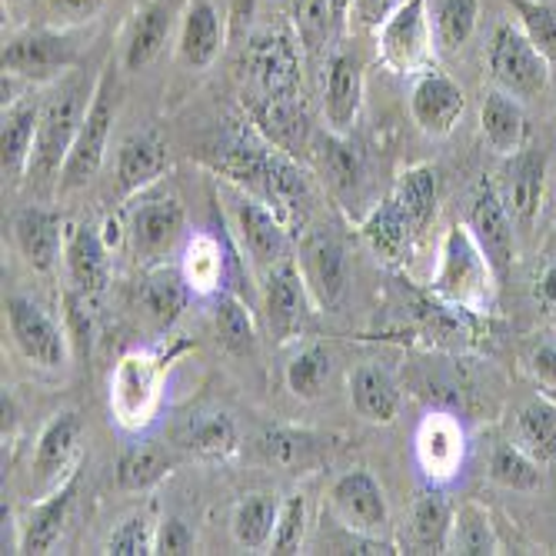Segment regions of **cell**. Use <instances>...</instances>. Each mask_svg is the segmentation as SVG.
I'll use <instances>...</instances> for the list:
<instances>
[{"label": "cell", "mask_w": 556, "mask_h": 556, "mask_svg": "<svg viewBox=\"0 0 556 556\" xmlns=\"http://www.w3.org/2000/svg\"><path fill=\"white\" fill-rule=\"evenodd\" d=\"M493 283L500 280L470 227H450L440 247V267L430 280V293L457 311L480 314L493 303Z\"/></svg>", "instance_id": "obj_1"}, {"label": "cell", "mask_w": 556, "mask_h": 556, "mask_svg": "<svg viewBox=\"0 0 556 556\" xmlns=\"http://www.w3.org/2000/svg\"><path fill=\"white\" fill-rule=\"evenodd\" d=\"M87 117V97L80 84H67L58 93H50L40 104V127L30 157V177L37 184L61 180V170L67 164V154L77 140V130Z\"/></svg>", "instance_id": "obj_2"}, {"label": "cell", "mask_w": 556, "mask_h": 556, "mask_svg": "<svg viewBox=\"0 0 556 556\" xmlns=\"http://www.w3.org/2000/svg\"><path fill=\"white\" fill-rule=\"evenodd\" d=\"M117 117V93H114V74L104 71L93 87L87 117L77 130V140L67 154V164L61 170V190H74L84 187L87 180L97 177V170L104 167L108 157V140H111V127Z\"/></svg>", "instance_id": "obj_3"}, {"label": "cell", "mask_w": 556, "mask_h": 556, "mask_svg": "<svg viewBox=\"0 0 556 556\" xmlns=\"http://www.w3.org/2000/svg\"><path fill=\"white\" fill-rule=\"evenodd\" d=\"M490 77L496 80L500 90H507L510 97H536L549 84V61L530 43V37L514 27L500 24L490 40Z\"/></svg>", "instance_id": "obj_4"}, {"label": "cell", "mask_w": 556, "mask_h": 556, "mask_svg": "<svg viewBox=\"0 0 556 556\" xmlns=\"http://www.w3.org/2000/svg\"><path fill=\"white\" fill-rule=\"evenodd\" d=\"M380 34V61L393 74H424L433 61V30L427 21V0H403L387 17Z\"/></svg>", "instance_id": "obj_5"}, {"label": "cell", "mask_w": 556, "mask_h": 556, "mask_svg": "<svg viewBox=\"0 0 556 556\" xmlns=\"http://www.w3.org/2000/svg\"><path fill=\"white\" fill-rule=\"evenodd\" d=\"M80 58V47L67 30H34L21 34L4 47V74L14 80L47 84L71 71Z\"/></svg>", "instance_id": "obj_6"}, {"label": "cell", "mask_w": 556, "mask_h": 556, "mask_svg": "<svg viewBox=\"0 0 556 556\" xmlns=\"http://www.w3.org/2000/svg\"><path fill=\"white\" fill-rule=\"evenodd\" d=\"M161 377L164 361L154 353H127L114 370L111 383V407L117 420L130 430L150 424L161 400Z\"/></svg>", "instance_id": "obj_7"}, {"label": "cell", "mask_w": 556, "mask_h": 556, "mask_svg": "<svg viewBox=\"0 0 556 556\" xmlns=\"http://www.w3.org/2000/svg\"><path fill=\"white\" fill-rule=\"evenodd\" d=\"M243 71L261 90V97L270 93H300V50L296 43L280 34H254L243 47Z\"/></svg>", "instance_id": "obj_8"}, {"label": "cell", "mask_w": 556, "mask_h": 556, "mask_svg": "<svg viewBox=\"0 0 556 556\" xmlns=\"http://www.w3.org/2000/svg\"><path fill=\"white\" fill-rule=\"evenodd\" d=\"M8 324H11V337H14L17 350L30 364H37L43 370H58L67 364V353H71L67 330H61L54 320H50L34 300L8 296Z\"/></svg>", "instance_id": "obj_9"}, {"label": "cell", "mask_w": 556, "mask_h": 556, "mask_svg": "<svg viewBox=\"0 0 556 556\" xmlns=\"http://www.w3.org/2000/svg\"><path fill=\"white\" fill-rule=\"evenodd\" d=\"M187 230V214L177 197H150L130 214V247L137 264H164V257L180 243Z\"/></svg>", "instance_id": "obj_10"}, {"label": "cell", "mask_w": 556, "mask_h": 556, "mask_svg": "<svg viewBox=\"0 0 556 556\" xmlns=\"http://www.w3.org/2000/svg\"><path fill=\"white\" fill-rule=\"evenodd\" d=\"M470 233L477 237L483 257L490 261L496 280L503 283L514 267V254H517V240H514V217L503 207V200L496 193L493 184H480L477 197L470 204V220H467Z\"/></svg>", "instance_id": "obj_11"}, {"label": "cell", "mask_w": 556, "mask_h": 556, "mask_svg": "<svg viewBox=\"0 0 556 556\" xmlns=\"http://www.w3.org/2000/svg\"><path fill=\"white\" fill-rule=\"evenodd\" d=\"M296 267L320 307L337 311L346 293V257H343L340 240L330 230H311L300 240Z\"/></svg>", "instance_id": "obj_12"}, {"label": "cell", "mask_w": 556, "mask_h": 556, "mask_svg": "<svg viewBox=\"0 0 556 556\" xmlns=\"http://www.w3.org/2000/svg\"><path fill=\"white\" fill-rule=\"evenodd\" d=\"M333 514L357 536H380L390 527V510L380 483L367 470L343 473L330 490Z\"/></svg>", "instance_id": "obj_13"}, {"label": "cell", "mask_w": 556, "mask_h": 556, "mask_svg": "<svg viewBox=\"0 0 556 556\" xmlns=\"http://www.w3.org/2000/svg\"><path fill=\"white\" fill-rule=\"evenodd\" d=\"M464 108H467V97H464L460 84L437 67L424 71L410 90L414 124L427 137H450L453 127H457L464 117Z\"/></svg>", "instance_id": "obj_14"}, {"label": "cell", "mask_w": 556, "mask_h": 556, "mask_svg": "<svg viewBox=\"0 0 556 556\" xmlns=\"http://www.w3.org/2000/svg\"><path fill=\"white\" fill-rule=\"evenodd\" d=\"M543 187H546V157L530 147L517 150L500 174L496 193L520 230H530L536 224L543 207Z\"/></svg>", "instance_id": "obj_15"}, {"label": "cell", "mask_w": 556, "mask_h": 556, "mask_svg": "<svg viewBox=\"0 0 556 556\" xmlns=\"http://www.w3.org/2000/svg\"><path fill=\"white\" fill-rule=\"evenodd\" d=\"M307 296L311 290L296 264L280 261L277 267H270L264 283V314L277 343L300 337L303 324H307Z\"/></svg>", "instance_id": "obj_16"}, {"label": "cell", "mask_w": 556, "mask_h": 556, "mask_svg": "<svg viewBox=\"0 0 556 556\" xmlns=\"http://www.w3.org/2000/svg\"><path fill=\"white\" fill-rule=\"evenodd\" d=\"M257 190L264 193V204L283 220V227H293L296 220L303 224L311 207V184L303 177V170L293 164L290 154L274 150L264 157V170L257 180Z\"/></svg>", "instance_id": "obj_17"}, {"label": "cell", "mask_w": 556, "mask_h": 556, "mask_svg": "<svg viewBox=\"0 0 556 556\" xmlns=\"http://www.w3.org/2000/svg\"><path fill=\"white\" fill-rule=\"evenodd\" d=\"M80 417L74 410H64L50 420L37 440V450H34V480L40 490H50V486H61L77 467V443H80Z\"/></svg>", "instance_id": "obj_18"}, {"label": "cell", "mask_w": 556, "mask_h": 556, "mask_svg": "<svg viewBox=\"0 0 556 556\" xmlns=\"http://www.w3.org/2000/svg\"><path fill=\"white\" fill-rule=\"evenodd\" d=\"M77 480H80V467L61 486L50 490L47 500L34 503V507L27 510V517L21 523V553L40 556V553L54 549V543L64 533L67 514H71V503H74V493H77Z\"/></svg>", "instance_id": "obj_19"}, {"label": "cell", "mask_w": 556, "mask_h": 556, "mask_svg": "<svg viewBox=\"0 0 556 556\" xmlns=\"http://www.w3.org/2000/svg\"><path fill=\"white\" fill-rule=\"evenodd\" d=\"M250 117H254L257 130L283 154H296L307 140V108H303L300 93H270L257 97L250 104Z\"/></svg>", "instance_id": "obj_20"}, {"label": "cell", "mask_w": 556, "mask_h": 556, "mask_svg": "<svg viewBox=\"0 0 556 556\" xmlns=\"http://www.w3.org/2000/svg\"><path fill=\"white\" fill-rule=\"evenodd\" d=\"M190 293L193 290H190L184 270H174L167 264H154L140 283V314L157 333H167L180 320V314L187 311Z\"/></svg>", "instance_id": "obj_21"}, {"label": "cell", "mask_w": 556, "mask_h": 556, "mask_svg": "<svg viewBox=\"0 0 556 556\" xmlns=\"http://www.w3.org/2000/svg\"><path fill=\"white\" fill-rule=\"evenodd\" d=\"M361 104H364V71L357 58L337 54L330 61L327 84H324V114L330 130L346 137L361 117Z\"/></svg>", "instance_id": "obj_22"}, {"label": "cell", "mask_w": 556, "mask_h": 556, "mask_svg": "<svg viewBox=\"0 0 556 556\" xmlns=\"http://www.w3.org/2000/svg\"><path fill=\"white\" fill-rule=\"evenodd\" d=\"M64 264H67L74 290H80L84 296H97L108 290V280H111L108 240L100 237L97 227L77 224L71 230L67 247H64Z\"/></svg>", "instance_id": "obj_23"}, {"label": "cell", "mask_w": 556, "mask_h": 556, "mask_svg": "<svg viewBox=\"0 0 556 556\" xmlns=\"http://www.w3.org/2000/svg\"><path fill=\"white\" fill-rule=\"evenodd\" d=\"M40 127V104L37 100H11L4 104V127H0V167L8 180H21L30 170L34 143Z\"/></svg>", "instance_id": "obj_24"}, {"label": "cell", "mask_w": 556, "mask_h": 556, "mask_svg": "<svg viewBox=\"0 0 556 556\" xmlns=\"http://www.w3.org/2000/svg\"><path fill=\"white\" fill-rule=\"evenodd\" d=\"M237 227L250 250V257L264 267H277L287 254V227L283 220L261 200H240L237 204Z\"/></svg>", "instance_id": "obj_25"}, {"label": "cell", "mask_w": 556, "mask_h": 556, "mask_svg": "<svg viewBox=\"0 0 556 556\" xmlns=\"http://www.w3.org/2000/svg\"><path fill=\"white\" fill-rule=\"evenodd\" d=\"M417 457L430 480H450L464 464V430L450 417H427L417 433Z\"/></svg>", "instance_id": "obj_26"}, {"label": "cell", "mask_w": 556, "mask_h": 556, "mask_svg": "<svg viewBox=\"0 0 556 556\" xmlns=\"http://www.w3.org/2000/svg\"><path fill=\"white\" fill-rule=\"evenodd\" d=\"M180 61L193 71H207L224 50V24L220 14L214 11V4L207 0H197V4L187 8L184 14V27H180Z\"/></svg>", "instance_id": "obj_27"}, {"label": "cell", "mask_w": 556, "mask_h": 556, "mask_svg": "<svg viewBox=\"0 0 556 556\" xmlns=\"http://www.w3.org/2000/svg\"><path fill=\"white\" fill-rule=\"evenodd\" d=\"M14 240L34 270L50 274L61 261V217L40 207H27L14 217Z\"/></svg>", "instance_id": "obj_28"}, {"label": "cell", "mask_w": 556, "mask_h": 556, "mask_svg": "<svg viewBox=\"0 0 556 556\" xmlns=\"http://www.w3.org/2000/svg\"><path fill=\"white\" fill-rule=\"evenodd\" d=\"M361 233H364V240L370 243V250L383 264H400L403 257L410 254L417 227L410 224L407 214H403V207L396 204V200L387 197L383 204L374 207L370 217L361 224Z\"/></svg>", "instance_id": "obj_29"}, {"label": "cell", "mask_w": 556, "mask_h": 556, "mask_svg": "<svg viewBox=\"0 0 556 556\" xmlns=\"http://www.w3.org/2000/svg\"><path fill=\"white\" fill-rule=\"evenodd\" d=\"M480 130L500 157H514L527 143V114L507 90H490L480 108Z\"/></svg>", "instance_id": "obj_30"}, {"label": "cell", "mask_w": 556, "mask_h": 556, "mask_svg": "<svg viewBox=\"0 0 556 556\" xmlns=\"http://www.w3.org/2000/svg\"><path fill=\"white\" fill-rule=\"evenodd\" d=\"M167 170V147L157 134H134L121 143L117 154V184L121 193H140Z\"/></svg>", "instance_id": "obj_31"}, {"label": "cell", "mask_w": 556, "mask_h": 556, "mask_svg": "<svg viewBox=\"0 0 556 556\" xmlns=\"http://www.w3.org/2000/svg\"><path fill=\"white\" fill-rule=\"evenodd\" d=\"M174 464H177V457L170 446H164L157 440L134 443L130 450H124V457L117 464V483H121V490H134V493L150 490L174 470Z\"/></svg>", "instance_id": "obj_32"}, {"label": "cell", "mask_w": 556, "mask_h": 556, "mask_svg": "<svg viewBox=\"0 0 556 556\" xmlns=\"http://www.w3.org/2000/svg\"><path fill=\"white\" fill-rule=\"evenodd\" d=\"M350 400H353V410L370 424H393L400 414V393L393 380L377 367H361L353 374Z\"/></svg>", "instance_id": "obj_33"}, {"label": "cell", "mask_w": 556, "mask_h": 556, "mask_svg": "<svg viewBox=\"0 0 556 556\" xmlns=\"http://www.w3.org/2000/svg\"><path fill=\"white\" fill-rule=\"evenodd\" d=\"M396 204L403 207V214L410 217V224L417 227V233H424L437 214V197H440V180L437 170L420 164V167H407L396 177V187L390 193Z\"/></svg>", "instance_id": "obj_34"}, {"label": "cell", "mask_w": 556, "mask_h": 556, "mask_svg": "<svg viewBox=\"0 0 556 556\" xmlns=\"http://www.w3.org/2000/svg\"><path fill=\"white\" fill-rule=\"evenodd\" d=\"M170 37V8L167 4H150L137 14L134 30L127 37L124 50V67L127 71H143L150 61H157Z\"/></svg>", "instance_id": "obj_35"}, {"label": "cell", "mask_w": 556, "mask_h": 556, "mask_svg": "<svg viewBox=\"0 0 556 556\" xmlns=\"http://www.w3.org/2000/svg\"><path fill=\"white\" fill-rule=\"evenodd\" d=\"M517 446H523L530 457L546 467L556 460V407L549 400H530L517 417Z\"/></svg>", "instance_id": "obj_36"}, {"label": "cell", "mask_w": 556, "mask_h": 556, "mask_svg": "<svg viewBox=\"0 0 556 556\" xmlns=\"http://www.w3.org/2000/svg\"><path fill=\"white\" fill-rule=\"evenodd\" d=\"M410 530H414V543L420 553H446L450 549L453 510L443 493H424L414 503Z\"/></svg>", "instance_id": "obj_37"}, {"label": "cell", "mask_w": 556, "mask_h": 556, "mask_svg": "<svg viewBox=\"0 0 556 556\" xmlns=\"http://www.w3.org/2000/svg\"><path fill=\"white\" fill-rule=\"evenodd\" d=\"M277 500L267 493H250L240 500V507L233 510V540L247 549H261L270 543L274 527H277Z\"/></svg>", "instance_id": "obj_38"}, {"label": "cell", "mask_w": 556, "mask_h": 556, "mask_svg": "<svg viewBox=\"0 0 556 556\" xmlns=\"http://www.w3.org/2000/svg\"><path fill=\"white\" fill-rule=\"evenodd\" d=\"M187 446L197 453L200 460H230L237 453V446H240L237 424L227 414L200 417L187 433Z\"/></svg>", "instance_id": "obj_39"}, {"label": "cell", "mask_w": 556, "mask_h": 556, "mask_svg": "<svg viewBox=\"0 0 556 556\" xmlns=\"http://www.w3.org/2000/svg\"><path fill=\"white\" fill-rule=\"evenodd\" d=\"M187 283L193 293H211L220 287L224 280V257H220V247L214 237L207 233H197L187 250H184V264H180Z\"/></svg>", "instance_id": "obj_40"}, {"label": "cell", "mask_w": 556, "mask_h": 556, "mask_svg": "<svg viewBox=\"0 0 556 556\" xmlns=\"http://www.w3.org/2000/svg\"><path fill=\"white\" fill-rule=\"evenodd\" d=\"M450 549L467 553V556L496 553V536H493V527H490V517L483 507H477V503H464V507L453 514Z\"/></svg>", "instance_id": "obj_41"}, {"label": "cell", "mask_w": 556, "mask_h": 556, "mask_svg": "<svg viewBox=\"0 0 556 556\" xmlns=\"http://www.w3.org/2000/svg\"><path fill=\"white\" fill-rule=\"evenodd\" d=\"M490 480L507 490H536L540 486V464L523 446L503 443L490 457Z\"/></svg>", "instance_id": "obj_42"}, {"label": "cell", "mask_w": 556, "mask_h": 556, "mask_svg": "<svg viewBox=\"0 0 556 556\" xmlns=\"http://www.w3.org/2000/svg\"><path fill=\"white\" fill-rule=\"evenodd\" d=\"M477 17H480V0H440L437 43L443 50H460L477 30Z\"/></svg>", "instance_id": "obj_43"}, {"label": "cell", "mask_w": 556, "mask_h": 556, "mask_svg": "<svg viewBox=\"0 0 556 556\" xmlns=\"http://www.w3.org/2000/svg\"><path fill=\"white\" fill-rule=\"evenodd\" d=\"M507 4L514 8L520 30L530 37V43L549 64H556V8L540 4V0H507Z\"/></svg>", "instance_id": "obj_44"}, {"label": "cell", "mask_w": 556, "mask_h": 556, "mask_svg": "<svg viewBox=\"0 0 556 556\" xmlns=\"http://www.w3.org/2000/svg\"><path fill=\"white\" fill-rule=\"evenodd\" d=\"M330 377V353L324 346H307L300 350L287 367V387L300 400H317L324 383Z\"/></svg>", "instance_id": "obj_45"}, {"label": "cell", "mask_w": 556, "mask_h": 556, "mask_svg": "<svg viewBox=\"0 0 556 556\" xmlns=\"http://www.w3.org/2000/svg\"><path fill=\"white\" fill-rule=\"evenodd\" d=\"M214 324H217V333H220L227 350H233V353H250V350H254V343H257L254 320H250V311L243 307V303L233 293L217 300Z\"/></svg>", "instance_id": "obj_46"}, {"label": "cell", "mask_w": 556, "mask_h": 556, "mask_svg": "<svg viewBox=\"0 0 556 556\" xmlns=\"http://www.w3.org/2000/svg\"><path fill=\"white\" fill-rule=\"evenodd\" d=\"M307 520H311V507H307V496L303 493H293L280 503V514H277V527H274V536H270V546L274 553H300L303 546V536H307Z\"/></svg>", "instance_id": "obj_47"}, {"label": "cell", "mask_w": 556, "mask_h": 556, "mask_svg": "<svg viewBox=\"0 0 556 556\" xmlns=\"http://www.w3.org/2000/svg\"><path fill=\"white\" fill-rule=\"evenodd\" d=\"M293 27H296L300 47L317 50L320 43H327L333 30L330 0H293Z\"/></svg>", "instance_id": "obj_48"}, {"label": "cell", "mask_w": 556, "mask_h": 556, "mask_svg": "<svg viewBox=\"0 0 556 556\" xmlns=\"http://www.w3.org/2000/svg\"><path fill=\"white\" fill-rule=\"evenodd\" d=\"M154 549H157V527L147 514H137V517L124 520L108 540L111 556H147Z\"/></svg>", "instance_id": "obj_49"}, {"label": "cell", "mask_w": 556, "mask_h": 556, "mask_svg": "<svg viewBox=\"0 0 556 556\" xmlns=\"http://www.w3.org/2000/svg\"><path fill=\"white\" fill-rule=\"evenodd\" d=\"M324 167H327L333 187L357 190V184H361V157H357V150L346 143V137H340L333 130H330V137H324Z\"/></svg>", "instance_id": "obj_50"}, {"label": "cell", "mask_w": 556, "mask_h": 556, "mask_svg": "<svg viewBox=\"0 0 556 556\" xmlns=\"http://www.w3.org/2000/svg\"><path fill=\"white\" fill-rule=\"evenodd\" d=\"M261 453L277 467H303L314 457V443L293 430H270L261 437Z\"/></svg>", "instance_id": "obj_51"}, {"label": "cell", "mask_w": 556, "mask_h": 556, "mask_svg": "<svg viewBox=\"0 0 556 556\" xmlns=\"http://www.w3.org/2000/svg\"><path fill=\"white\" fill-rule=\"evenodd\" d=\"M64 307H67V337L77 350V357L87 361L90 357V343H93V324H90V314H87V296L77 290V293H67L64 296Z\"/></svg>", "instance_id": "obj_52"}, {"label": "cell", "mask_w": 556, "mask_h": 556, "mask_svg": "<svg viewBox=\"0 0 556 556\" xmlns=\"http://www.w3.org/2000/svg\"><path fill=\"white\" fill-rule=\"evenodd\" d=\"M193 546H197V536H193V530L184 520H177V517L161 520V527H157V549L154 553L177 556V553H193Z\"/></svg>", "instance_id": "obj_53"}, {"label": "cell", "mask_w": 556, "mask_h": 556, "mask_svg": "<svg viewBox=\"0 0 556 556\" xmlns=\"http://www.w3.org/2000/svg\"><path fill=\"white\" fill-rule=\"evenodd\" d=\"M104 8H108V0H50V14H54L64 27L87 24Z\"/></svg>", "instance_id": "obj_54"}, {"label": "cell", "mask_w": 556, "mask_h": 556, "mask_svg": "<svg viewBox=\"0 0 556 556\" xmlns=\"http://www.w3.org/2000/svg\"><path fill=\"white\" fill-rule=\"evenodd\" d=\"M396 8H400L396 0H353L350 21H357V27L364 30H380Z\"/></svg>", "instance_id": "obj_55"}, {"label": "cell", "mask_w": 556, "mask_h": 556, "mask_svg": "<svg viewBox=\"0 0 556 556\" xmlns=\"http://www.w3.org/2000/svg\"><path fill=\"white\" fill-rule=\"evenodd\" d=\"M530 370L536 377L540 387H546L549 393H556V346H540L530 357Z\"/></svg>", "instance_id": "obj_56"}, {"label": "cell", "mask_w": 556, "mask_h": 556, "mask_svg": "<svg viewBox=\"0 0 556 556\" xmlns=\"http://www.w3.org/2000/svg\"><path fill=\"white\" fill-rule=\"evenodd\" d=\"M536 300H540V307H543L549 317H556V264H549V267L543 270V277H540V283H536Z\"/></svg>", "instance_id": "obj_57"}, {"label": "cell", "mask_w": 556, "mask_h": 556, "mask_svg": "<svg viewBox=\"0 0 556 556\" xmlns=\"http://www.w3.org/2000/svg\"><path fill=\"white\" fill-rule=\"evenodd\" d=\"M254 4L257 0H230V24H233V34L243 30V24L254 17Z\"/></svg>", "instance_id": "obj_58"}, {"label": "cell", "mask_w": 556, "mask_h": 556, "mask_svg": "<svg viewBox=\"0 0 556 556\" xmlns=\"http://www.w3.org/2000/svg\"><path fill=\"white\" fill-rule=\"evenodd\" d=\"M330 8H333V24H343V21H350L353 0H330Z\"/></svg>", "instance_id": "obj_59"}, {"label": "cell", "mask_w": 556, "mask_h": 556, "mask_svg": "<svg viewBox=\"0 0 556 556\" xmlns=\"http://www.w3.org/2000/svg\"><path fill=\"white\" fill-rule=\"evenodd\" d=\"M4 4H11V8H17V4H27V0H4Z\"/></svg>", "instance_id": "obj_60"}]
</instances>
